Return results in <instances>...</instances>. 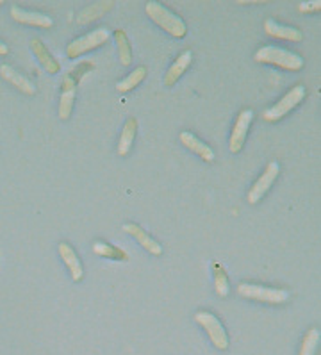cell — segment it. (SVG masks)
I'll return each instance as SVG.
<instances>
[{"label": "cell", "instance_id": "6da1fadb", "mask_svg": "<svg viewBox=\"0 0 321 355\" xmlns=\"http://www.w3.org/2000/svg\"><path fill=\"white\" fill-rule=\"evenodd\" d=\"M146 15L154 21L155 26L161 27L163 31H166L170 36L173 38H184L186 33H188V26H186V21L179 17V15L171 13L170 9L164 8L163 4H159L155 0H148L145 4Z\"/></svg>", "mask_w": 321, "mask_h": 355}, {"label": "cell", "instance_id": "7a4b0ae2", "mask_svg": "<svg viewBox=\"0 0 321 355\" xmlns=\"http://www.w3.org/2000/svg\"><path fill=\"white\" fill-rule=\"evenodd\" d=\"M254 59L257 63L275 64V67L289 71H300L304 68V59L300 55L295 54V52L286 51V49H280V46H263V49H259L255 52Z\"/></svg>", "mask_w": 321, "mask_h": 355}, {"label": "cell", "instance_id": "3957f363", "mask_svg": "<svg viewBox=\"0 0 321 355\" xmlns=\"http://www.w3.org/2000/svg\"><path fill=\"white\" fill-rule=\"evenodd\" d=\"M195 322L207 332L209 339H211V343H213L218 350H227V348H229V334H227L225 327L221 325V322L213 313H209V311H198V313L195 314Z\"/></svg>", "mask_w": 321, "mask_h": 355}, {"label": "cell", "instance_id": "277c9868", "mask_svg": "<svg viewBox=\"0 0 321 355\" xmlns=\"http://www.w3.org/2000/svg\"><path fill=\"white\" fill-rule=\"evenodd\" d=\"M304 98H305V88L302 86V84H298V86L289 89V92L286 93V95H284L275 105H271V107H268L266 111H264L263 120L270 121V123L271 121L280 120V118H284L286 114L291 113L293 109L300 104V102H304Z\"/></svg>", "mask_w": 321, "mask_h": 355}, {"label": "cell", "instance_id": "5b68a950", "mask_svg": "<svg viewBox=\"0 0 321 355\" xmlns=\"http://www.w3.org/2000/svg\"><path fill=\"white\" fill-rule=\"evenodd\" d=\"M238 293L243 298H250V300L257 302H266V304H284L289 300V291L286 289H275V288H266V286L259 284H246L241 282L238 286Z\"/></svg>", "mask_w": 321, "mask_h": 355}, {"label": "cell", "instance_id": "8992f818", "mask_svg": "<svg viewBox=\"0 0 321 355\" xmlns=\"http://www.w3.org/2000/svg\"><path fill=\"white\" fill-rule=\"evenodd\" d=\"M111 38V33L105 27H98V29L92 31V33L84 34L80 38L73 40L70 45L67 46V55L71 59L79 58V55L86 54L88 51H93V49H98L101 45L109 42Z\"/></svg>", "mask_w": 321, "mask_h": 355}, {"label": "cell", "instance_id": "52a82bcc", "mask_svg": "<svg viewBox=\"0 0 321 355\" xmlns=\"http://www.w3.org/2000/svg\"><path fill=\"white\" fill-rule=\"evenodd\" d=\"M279 173H280V166L277 161H271V163H268V166L264 168V171H263V175L255 180L254 186H252L250 191H248V195H246V200H248V204L255 205L257 202H261V198H263L264 195L270 191V188L277 180Z\"/></svg>", "mask_w": 321, "mask_h": 355}, {"label": "cell", "instance_id": "ba28073f", "mask_svg": "<svg viewBox=\"0 0 321 355\" xmlns=\"http://www.w3.org/2000/svg\"><path fill=\"white\" fill-rule=\"evenodd\" d=\"M252 120H254V111L252 109H243L241 113H239L238 120L234 123L232 132H230L229 138V148L232 154H239L246 141V134L250 130Z\"/></svg>", "mask_w": 321, "mask_h": 355}, {"label": "cell", "instance_id": "9c48e42d", "mask_svg": "<svg viewBox=\"0 0 321 355\" xmlns=\"http://www.w3.org/2000/svg\"><path fill=\"white\" fill-rule=\"evenodd\" d=\"M9 13H11L15 21L24 24V26L42 27V29H51L54 26V20L49 15L38 13V11H27V9L18 8V6H11Z\"/></svg>", "mask_w": 321, "mask_h": 355}, {"label": "cell", "instance_id": "30bf717a", "mask_svg": "<svg viewBox=\"0 0 321 355\" xmlns=\"http://www.w3.org/2000/svg\"><path fill=\"white\" fill-rule=\"evenodd\" d=\"M76 89L77 83L71 79L70 76H64L61 80V101H59L58 114L61 120H68L73 111V104H76Z\"/></svg>", "mask_w": 321, "mask_h": 355}, {"label": "cell", "instance_id": "8fae6325", "mask_svg": "<svg viewBox=\"0 0 321 355\" xmlns=\"http://www.w3.org/2000/svg\"><path fill=\"white\" fill-rule=\"evenodd\" d=\"M180 143H182L186 148H189L193 154H196L198 157L204 159L205 163H214L216 154H214L213 148H211L207 143H204L202 139L196 138L195 134L189 132V130H184V132H180Z\"/></svg>", "mask_w": 321, "mask_h": 355}, {"label": "cell", "instance_id": "7c38bea8", "mask_svg": "<svg viewBox=\"0 0 321 355\" xmlns=\"http://www.w3.org/2000/svg\"><path fill=\"white\" fill-rule=\"evenodd\" d=\"M58 250H59V255H61V259L64 261V264H67L68 270H70L71 280H73V282H80L84 277V268L79 259V255L76 254V250H73L70 243L67 241L59 243Z\"/></svg>", "mask_w": 321, "mask_h": 355}, {"label": "cell", "instance_id": "4fadbf2b", "mask_svg": "<svg viewBox=\"0 0 321 355\" xmlns=\"http://www.w3.org/2000/svg\"><path fill=\"white\" fill-rule=\"evenodd\" d=\"M264 33L271 38H279V40H286V42H295V43H300L304 40V34L300 33L298 29L295 27H289V26H282L279 21H275L273 18H268L264 21Z\"/></svg>", "mask_w": 321, "mask_h": 355}, {"label": "cell", "instance_id": "5bb4252c", "mask_svg": "<svg viewBox=\"0 0 321 355\" xmlns=\"http://www.w3.org/2000/svg\"><path fill=\"white\" fill-rule=\"evenodd\" d=\"M123 230H125L127 234H130L132 238L138 239V243L145 248L146 252H150L152 255H161L163 254V247H161V243L157 239L152 238L150 234H146V230L143 227H139L138 223H125L123 225Z\"/></svg>", "mask_w": 321, "mask_h": 355}, {"label": "cell", "instance_id": "9a60e30c", "mask_svg": "<svg viewBox=\"0 0 321 355\" xmlns=\"http://www.w3.org/2000/svg\"><path fill=\"white\" fill-rule=\"evenodd\" d=\"M0 76L4 77L8 83H11L18 92L26 93V95H36V86L31 83L27 77H24L21 73H18L13 67H9V64H2L0 67Z\"/></svg>", "mask_w": 321, "mask_h": 355}, {"label": "cell", "instance_id": "2e32d148", "mask_svg": "<svg viewBox=\"0 0 321 355\" xmlns=\"http://www.w3.org/2000/svg\"><path fill=\"white\" fill-rule=\"evenodd\" d=\"M31 49H33V54L36 55V59H38L40 63H42V67L45 68L49 73H52V76H54V73H59L61 64L55 61V58L51 54V52L46 51L45 43H43L42 40L34 38L33 42H31Z\"/></svg>", "mask_w": 321, "mask_h": 355}, {"label": "cell", "instance_id": "e0dca14e", "mask_svg": "<svg viewBox=\"0 0 321 355\" xmlns=\"http://www.w3.org/2000/svg\"><path fill=\"white\" fill-rule=\"evenodd\" d=\"M193 61V54L191 51H186L182 52V54L179 55V58L171 63V67L168 68L166 76H164V84L166 86H173V84L177 83V80L182 77V73L189 68V64H191Z\"/></svg>", "mask_w": 321, "mask_h": 355}, {"label": "cell", "instance_id": "ac0fdd59", "mask_svg": "<svg viewBox=\"0 0 321 355\" xmlns=\"http://www.w3.org/2000/svg\"><path fill=\"white\" fill-rule=\"evenodd\" d=\"M136 132H138V120L136 118H129L125 121V125L121 129V136H120V141H118V155L121 157H125L127 154L130 152L134 145V139H136Z\"/></svg>", "mask_w": 321, "mask_h": 355}, {"label": "cell", "instance_id": "d6986e66", "mask_svg": "<svg viewBox=\"0 0 321 355\" xmlns=\"http://www.w3.org/2000/svg\"><path fill=\"white\" fill-rule=\"evenodd\" d=\"M114 6V2L107 0V2H96V4H92L89 8H84L83 11L77 17V24L79 26H84V24H89V21L96 20V18L104 17L107 11H111Z\"/></svg>", "mask_w": 321, "mask_h": 355}, {"label": "cell", "instance_id": "ffe728a7", "mask_svg": "<svg viewBox=\"0 0 321 355\" xmlns=\"http://www.w3.org/2000/svg\"><path fill=\"white\" fill-rule=\"evenodd\" d=\"M114 42H116V49H118V58H120V63L123 67H129L132 63V49H130L129 38H127V34L123 29H116L113 33Z\"/></svg>", "mask_w": 321, "mask_h": 355}, {"label": "cell", "instance_id": "44dd1931", "mask_svg": "<svg viewBox=\"0 0 321 355\" xmlns=\"http://www.w3.org/2000/svg\"><path fill=\"white\" fill-rule=\"evenodd\" d=\"M93 252H95L96 255H101V257H107V259L120 261V263H125V261H129V255L121 250V248L114 247V245H109V243H105V241L93 243Z\"/></svg>", "mask_w": 321, "mask_h": 355}, {"label": "cell", "instance_id": "7402d4cb", "mask_svg": "<svg viewBox=\"0 0 321 355\" xmlns=\"http://www.w3.org/2000/svg\"><path fill=\"white\" fill-rule=\"evenodd\" d=\"M146 77V68L145 67H138L136 70H132L127 77H123V79L120 80V83H116V89L121 93H127V92H132L136 86H139V84L145 80Z\"/></svg>", "mask_w": 321, "mask_h": 355}, {"label": "cell", "instance_id": "603a6c76", "mask_svg": "<svg viewBox=\"0 0 321 355\" xmlns=\"http://www.w3.org/2000/svg\"><path fill=\"white\" fill-rule=\"evenodd\" d=\"M213 273H214V291H216L218 297H227L230 291L229 284V275H227L225 268L221 266L218 261H213Z\"/></svg>", "mask_w": 321, "mask_h": 355}, {"label": "cell", "instance_id": "cb8c5ba5", "mask_svg": "<svg viewBox=\"0 0 321 355\" xmlns=\"http://www.w3.org/2000/svg\"><path fill=\"white\" fill-rule=\"evenodd\" d=\"M320 330L311 329L304 336L300 345V355H316L318 347H320Z\"/></svg>", "mask_w": 321, "mask_h": 355}, {"label": "cell", "instance_id": "d4e9b609", "mask_svg": "<svg viewBox=\"0 0 321 355\" xmlns=\"http://www.w3.org/2000/svg\"><path fill=\"white\" fill-rule=\"evenodd\" d=\"M93 67H95V64H93V61H83V63H80L77 68H73V70H71V73H68V76H70L71 79L77 83V80L80 79V76H84V73H86L88 70H92Z\"/></svg>", "mask_w": 321, "mask_h": 355}, {"label": "cell", "instance_id": "484cf974", "mask_svg": "<svg viewBox=\"0 0 321 355\" xmlns=\"http://www.w3.org/2000/svg\"><path fill=\"white\" fill-rule=\"evenodd\" d=\"M320 9H321V2H320V0L302 2V4L298 6V11H300V13H316V11H320Z\"/></svg>", "mask_w": 321, "mask_h": 355}, {"label": "cell", "instance_id": "4316f807", "mask_svg": "<svg viewBox=\"0 0 321 355\" xmlns=\"http://www.w3.org/2000/svg\"><path fill=\"white\" fill-rule=\"evenodd\" d=\"M9 54V49H8V45H6V43H2L0 42V55H8Z\"/></svg>", "mask_w": 321, "mask_h": 355}, {"label": "cell", "instance_id": "83f0119b", "mask_svg": "<svg viewBox=\"0 0 321 355\" xmlns=\"http://www.w3.org/2000/svg\"><path fill=\"white\" fill-rule=\"evenodd\" d=\"M0 6H2V2H0Z\"/></svg>", "mask_w": 321, "mask_h": 355}]
</instances>
